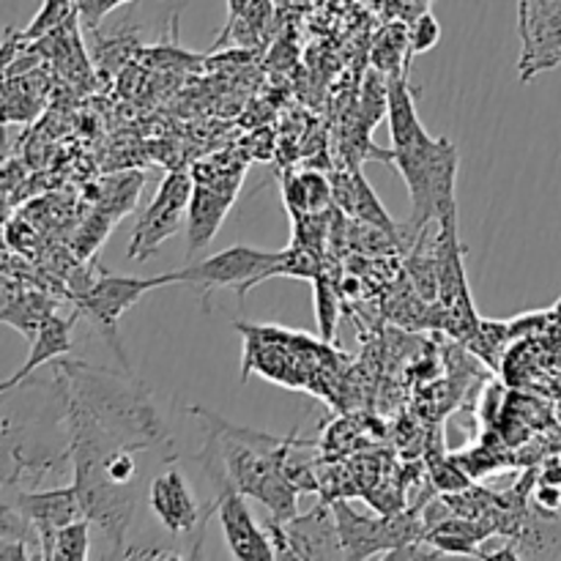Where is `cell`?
<instances>
[{
	"label": "cell",
	"instance_id": "cell-17",
	"mask_svg": "<svg viewBox=\"0 0 561 561\" xmlns=\"http://www.w3.org/2000/svg\"><path fill=\"white\" fill-rule=\"evenodd\" d=\"M411 58V42H409V27L392 25L381 33L376 49H373V64L376 69L387 71V75H398L400 58Z\"/></svg>",
	"mask_w": 561,
	"mask_h": 561
},
{
	"label": "cell",
	"instance_id": "cell-6",
	"mask_svg": "<svg viewBox=\"0 0 561 561\" xmlns=\"http://www.w3.org/2000/svg\"><path fill=\"white\" fill-rule=\"evenodd\" d=\"M195 195V181L186 170H173V173L164 175V181L159 184L157 195L148 203L146 211L137 217L135 230H131L129 252L126 255L131 261H148L151 255H157L159 247L175 236L181 219L190 217V203Z\"/></svg>",
	"mask_w": 561,
	"mask_h": 561
},
{
	"label": "cell",
	"instance_id": "cell-2",
	"mask_svg": "<svg viewBox=\"0 0 561 561\" xmlns=\"http://www.w3.org/2000/svg\"><path fill=\"white\" fill-rule=\"evenodd\" d=\"M66 427H69V458L75 466V488L82 513L104 531L115 557L126 553V535L137 510V485H115L104 474V458L121 444L85 414L69 394L60 392Z\"/></svg>",
	"mask_w": 561,
	"mask_h": 561
},
{
	"label": "cell",
	"instance_id": "cell-23",
	"mask_svg": "<svg viewBox=\"0 0 561 561\" xmlns=\"http://www.w3.org/2000/svg\"><path fill=\"white\" fill-rule=\"evenodd\" d=\"M540 482H551V485H561V449L557 455H551V458L546 460V466H542L540 477H537Z\"/></svg>",
	"mask_w": 561,
	"mask_h": 561
},
{
	"label": "cell",
	"instance_id": "cell-18",
	"mask_svg": "<svg viewBox=\"0 0 561 561\" xmlns=\"http://www.w3.org/2000/svg\"><path fill=\"white\" fill-rule=\"evenodd\" d=\"M389 110V75L381 69H373L362 88V124L365 129H376L378 118H383Z\"/></svg>",
	"mask_w": 561,
	"mask_h": 561
},
{
	"label": "cell",
	"instance_id": "cell-22",
	"mask_svg": "<svg viewBox=\"0 0 561 561\" xmlns=\"http://www.w3.org/2000/svg\"><path fill=\"white\" fill-rule=\"evenodd\" d=\"M535 507L546 515H561V485H551V482L537 480L535 493Z\"/></svg>",
	"mask_w": 561,
	"mask_h": 561
},
{
	"label": "cell",
	"instance_id": "cell-19",
	"mask_svg": "<svg viewBox=\"0 0 561 561\" xmlns=\"http://www.w3.org/2000/svg\"><path fill=\"white\" fill-rule=\"evenodd\" d=\"M88 524H91L88 518H77L69 526H64V529H58L53 546V559H88V548H91V526Z\"/></svg>",
	"mask_w": 561,
	"mask_h": 561
},
{
	"label": "cell",
	"instance_id": "cell-24",
	"mask_svg": "<svg viewBox=\"0 0 561 561\" xmlns=\"http://www.w3.org/2000/svg\"><path fill=\"white\" fill-rule=\"evenodd\" d=\"M250 3L252 0H228V22H225V25H233V22L250 9Z\"/></svg>",
	"mask_w": 561,
	"mask_h": 561
},
{
	"label": "cell",
	"instance_id": "cell-20",
	"mask_svg": "<svg viewBox=\"0 0 561 561\" xmlns=\"http://www.w3.org/2000/svg\"><path fill=\"white\" fill-rule=\"evenodd\" d=\"M409 42H411V55L431 53L438 42H442V25H438L436 16L431 11H422L409 27Z\"/></svg>",
	"mask_w": 561,
	"mask_h": 561
},
{
	"label": "cell",
	"instance_id": "cell-12",
	"mask_svg": "<svg viewBox=\"0 0 561 561\" xmlns=\"http://www.w3.org/2000/svg\"><path fill=\"white\" fill-rule=\"evenodd\" d=\"M49 312H55V305L47 299V296L22 294L20 290V296H11V294L3 296V312H0V318H3V323L20 329L25 337L33 340L36 337L38 327H42V321L49 316Z\"/></svg>",
	"mask_w": 561,
	"mask_h": 561
},
{
	"label": "cell",
	"instance_id": "cell-1",
	"mask_svg": "<svg viewBox=\"0 0 561 561\" xmlns=\"http://www.w3.org/2000/svg\"><path fill=\"white\" fill-rule=\"evenodd\" d=\"M58 389L96 420L121 447L135 453L164 449L168 458H173V442L157 403L131 370L115 373L88 362H60Z\"/></svg>",
	"mask_w": 561,
	"mask_h": 561
},
{
	"label": "cell",
	"instance_id": "cell-10",
	"mask_svg": "<svg viewBox=\"0 0 561 561\" xmlns=\"http://www.w3.org/2000/svg\"><path fill=\"white\" fill-rule=\"evenodd\" d=\"M239 175H219L211 181H197L195 195L190 203V255L208 244L222 225L225 214L233 206Z\"/></svg>",
	"mask_w": 561,
	"mask_h": 561
},
{
	"label": "cell",
	"instance_id": "cell-9",
	"mask_svg": "<svg viewBox=\"0 0 561 561\" xmlns=\"http://www.w3.org/2000/svg\"><path fill=\"white\" fill-rule=\"evenodd\" d=\"M151 510L170 535H195V531L203 535L206 520L201 518V507H197L179 466H170L168 471L153 477Z\"/></svg>",
	"mask_w": 561,
	"mask_h": 561
},
{
	"label": "cell",
	"instance_id": "cell-15",
	"mask_svg": "<svg viewBox=\"0 0 561 561\" xmlns=\"http://www.w3.org/2000/svg\"><path fill=\"white\" fill-rule=\"evenodd\" d=\"M142 186V173H124L110 179V186H102V201H99L96 211H102L104 217H110L113 222H118L124 214H129L135 208L137 195H140Z\"/></svg>",
	"mask_w": 561,
	"mask_h": 561
},
{
	"label": "cell",
	"instance_id": "cell-16",
	"mask_svg": "<svg viewBox=\"0 0 561 561\" xmlns=\"http://www.w3.org/2000/svg\"><path fill=\"white\" fill-rule=\"evenodd\" d=\"M312 290H316V321H318V334H321V343L332 345L334 334H337V318H340V294L334 288L332 279L327 274H318L312 279Z\"/></svg>",
	"mask_w": 561,
	"mask_h": 561
},
{
	"label": "cell",
	"instance_id": "cell-25",
	"mask_svg": "<svg viewBox=\"0 0 561 561\" xmlns=\"http://www.w3.org/2000/svg\"><path fill=\"white\" fill-rule=\"evenodd\" d=\"M559 310H561V305H559Z\"/></svg>",
	"mask_w": 561,
	"mask_h": 561
},
{
	"label": "cell",
	"instance_id": "cell-5",
	"mask_svg": "<svg viewBox=\"0 0 561 561\" xmlns=\"http://www.w3.org/2000/svg\"><path fill=\"white\" fill-rule=\"evenodd\" d=\"M279 257H283V252L236 244L206 257V261H197L192 266L179 268V272H170V277H173V285H192V288H197L203 301H208L211 290L217 288H233L236 296L244 299L255 285L274 277V266L279 263Z\"/></svg>",
	"mask_w": 561,
	"mask_h": 561
},
{
	"label": "cell",
	"instance_id": "cell-14",
	"mask_svg": "<svg viewBox=\"0 0 561 561\" xmlns=\"http://www.w3.org/2000/svg\"><path fill=\"white\" fill-rule=\"evenodd\" d=\"M354 181H356L354 217L359 219V222L373 225V228L383 230V233H389L394 241H400V244H403V230H400L398 225L392 222V217H389L387 208L381 206L378 195H376V192H373V186L367 184V179L359 173V170H356V173H354Z\"/></svg>",
	"mask_w": 561,
	"mask_h": 561
},
{
	"label": "cell",
	"instance_id": "cell-4",
	"mask_svg": "<svg viewBox=\"0 0 561 561\" xmlns=\"http://www.w3.org/2000/svg\"><path fill=\"white\" fill-rule=\"evenodd\" d=\"M164 285H173V277L168 274H157V277H126V274H115L102 268L99 277H93V283L88 285V290H82L80 296H75V305L80 316H88V321L93 323L99 334H102L104 343L113 348V354L118 356L121 367L131 370L129 359H126L124 345L118 343V327L121 318L129 307H135L148 290L164 288Z\"/></svg>",
	"mask_w": 561,
	"mask_h": 561
},
{
	"label": "cell",
	"instance_id": "cell-13",
	"mask_svg": "<svg viewBox=\"0 0 561 561\" xmlns=\"http://www.w3.org/2000/svg\"><path fill=\"white\" fill-rule=\"evenodd\" d=\"M285 201L294 214H323L332 197V181L318 173H301L285 186Z\"/></svg>",
	"mask_w": 561,
	"mask_h": 561
},
{
	"label": "cell",
	"instance_id": "cell-11",
	"mask_svg": "<svg viewBox=\"0 0 561 561\" xmlns=\"http://www.w3.org/2000/svg\"><path fill=\"white\" fill-rule=\"evenodd\" d=\"M77 318H80V312L75 310V316L66 321V318H60L58 312H49L47 318L42 321V327H38L36 337L31 340V354H27L25 365L20 367V370L14 373V376L9 378V381H3V387H0V392L9 394L11 389L20 387L22 381H25L27 376H31L33 370H38L42 365H49V362L60 359V356H66L71 351V329H75Z\"/></svg>",
	"mask_w": 561,
	"mask_h": 561
},
{
	"label": "cell",
	"instance_id": "cell-21",
	"mask_svg": "<svg viewBox=\"0 0 561 561\" xmlns=\"http://www.w3.org/2000/svg\"><path fill=\"white\" fill-rule=\"evenodd\" d=\"M124 3H129V0H77V14H80L82 27L93 33L110 11H115Z\"/></svg>",
	"mask_w": 561,
	"mask_h": 561
},
{
	"label": "cell",
	"instance_id": "cell-8",
	"mask_svg": "<svg viewBox=\"0 0 561 561\" xmlns=\"http://www.w3.org/2000/svg\"><path fill=\"white\" fill-rule=\"evenodd\" d=\"M5 504L16 510V513L25 515L31 520V526L38 535V548H42L44 559H53V546L58 529L69 526L71 520L85 518L82 513L80 496H77V488L71 482L69 488H55V491H36V493H5Z\"/></svg>",
	"mask_w": 561,
	"mask_h": 561
},
{
	"label": "cell",
	"instance_id": "cell-3",
	"mask_svg": "<svg viewBox=\"0 0 561 561\" xmlns=\"http://www.w3.org/2000/svg\"><path fill=\"white\" fill-rule=\"evenodd\" d=\"M394 168L403 175L411 197L409 230L422 233L431 222L458 217V184L460 153L449 137H433L414 142L409 148H392Z\"/></svg>",
	"mask_w": 561,
	"mask_h": 561
},
{
	"label": "cell",
	"instance_id": "cell-7",
	"mask_svg": "<svg viewBox=\"0 0 561 561\" xmlns=\"http://www.w3.org/2000/svg\"><path fill=\"white\" fill-rule=\"evenodd\" d=\"M268 537L277 551V559H340L343 542H340L337 518L334 510L316 507L307 515H296L290 520L268 518Z\"/></svg>",
	"mask_w": 561,
	"mask_h": 561
}]
</instances>
